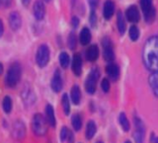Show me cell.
Instances as JSON below:
<instances>
[{"label":"cell","mask_w":158,"mask_h":143,"mask_svg":"<svg viewBox=\"0 0 158 143\" xmlns=\"http://www.w3.org/2000/svg\"><path fill=\"white\" fill-rule=\"evenodd\" d=\"M143 61L148 69L158 71V35L147 40L143 50Z\"/></svg>","instance_id":"1"},{"label":"cell","mask_w":158,"mask_h":143,"mask_svg":"<svg viewBox=\"0 0 158 143\" xmlns=\"http://www.w3.org/2000/svg\"><path fill=\"white\" fill-rule=\"evenodd\" d=\"M22 77V66L19 63H14L9 67L5 77V85L8 88H15Z\"/></svg>","instance_id":"2"},{"label":"cell","mask_w":158,"mask_h":143,"mask_svg":"<svg viewBox=\"0 0 158 143\" xmlns=\"http://www.w3.org/2000/svg\"><path fill=\"white\" fill-rule=\"evenodd\" d=\"M32 131L37 136H43L48 132L47 122L42 114H35L32 119Z\"/></svg>","instance_id":"3"},{"label":"cell","mask_w":158,"mask_h":143,"mask_svg":"<svg viewBox=\"0 0 158 143\" xmlns=\"http://www.w3.org/2000/svg\"><path fill=\"white\" fill-rule=\"evenodd\" d=\"M100 76V71L98 68H93V69L90 71V73L88 74V76L85 80V91L90 93L93 94L96 91V84H97V81L99 79Z\"/></svg>","instance_id":"4"},{"label":"cell","mask_w":158,"mask_h":143,"mask_svg":"<svg viewBox=\"0 0 158 143\" xmlns=\"http://www.w3.org/2000/svg\"><path fill=\"white\" fill-rule=\"evenodd\" d=\"M50 61V49L48 45L42 44L37 50L36 53V63L38 66L45 67Z\"/></svg>","instance_id":"5"},{"label":"cell","mask_w":158,"mask_h":143,"mask_svg":"<svg viewBox=\"0 0 158 143\" xmlns=\"http://www.w3.org/2000/svg\"><path fill=\"white\" fill-rule=\"evenodd\" d=\"M102 45H103V57L104 59L108 63H113L114 59V51L113 49V44L112 41L108 37H104L102 40Z\"/></svg>","instance_id":"6"},{"label":"cell","mask_w":158,"mask_h":143,"mask_svg":"<svg viewBox=\"0 0 158 143\" xmlns=\"http://www.w3.org/2000/svg\"><path fill=\"white\" fill-rule=\"evenodd\" d=\"M26 134V128H25V124L23 121H16L13 124L12 127V135L13 137L17 139V140H22L25 137Z\"/></svg>","instance_id":"7"},{"label":"cell","mask_w":158,"mask_h":143,"mask_svg":"<svg viewBox=\"0 0 158 143\" xmlns=\"http://www.w3.org/2000/svg\"><path fill=\"white\" fill-rule=\"evenodd\" d=\"M135 132H134V139L136 143H143V138H145V125L142 122L141 119L135 118Z\"/></svg>","instance_id":"8"},{"label":"cell","mask_w":158,"mask_h":143,"mask_svg":"<svg viewBox=\"0 0 158 143\" xmlns=\"http://www.w3.org/2000/svg\"><path fill=\"white\" fill-rule=\"evenodd\" d=\"M51 87H52V90L54 93H59L61 90H62L63 81H62V77H61V74H60L59 70H56L54 72L53 76L52 78Z\"/></svg>","instance_id":"9"},{"label":"cell","mask_w":158,"mask_h":143,"mask_svg":"<svg viewBox=\"0 0 158 143\" xmlns=\"http://www.w3.org/2000/svg\"><path fill=\"white\" fill-rule=\"evenodd\" d=\"M33 13L36 20H41L44 19L45 14H46V7L42 0H37V1H35L33 6Z\"/></svg>","instance_id":"10"},{"label":"cell","mask_w":158,"mask_h":143,"mask_svg":"<svg viewBox=\"0 0 158 143\" xmlns=\"http://www.w3.org/2000/svg\"><path fill=\"white\" fill-rule=\"evenodd\" d=\"M125 15L129 23H138L140 20V12L135 5H131L129 8H127Z\"/></svg>","instance_id":"11"},{"label":"cell","mask_w":158,"mask_h":143,"mask_svg":"<svg viewBox=\"0 0 158 143\" xmlns=\"http://www.w3.org/2000/svg\"><path fill=\"white\" fill-rule=\"evenodd\" d=\"M22 17L19 12H12L9 17V24L13 30H19L22 26Z\"/></svg>","instance_id":"12"},{"label":"cell","mask_w":158,"mask_h":143,"mask_svg":"<svg viewBox=\"0 0 158 143\" xmlns=\"http://www.w3.org/2000/svg\"><path fill=\"white\" fill-rule=\"evenodd\" d=\"M82 68V59L80 54H75L72 61V70L76 76H80L81 74Z\"/></svg>","instance_id":"13"},{"label":"cell","mask_w":158,"mask_h":143,"mask_svg":"<svg viewBox=\"0 0 158 143\" xmlns=\"http://www.w3.org/2000/svg\"><path fill=\"white\" fill-rule=\"evenodd\" d=\"M46 117H47V122L52 128H56V115H54V109L51 104H47L46 108Z\"/></svg>","instance_id":"14"},{"label":"cell","mask_w":158,"mask_h":143,"mask_svg":"<svg viewBox=\"0 0 158 143\" xmlns=\"http://www.w3.org/2000/svg\"><path fill=\"white\" fill-rule=\"evenodd\" d=\"M99 57V49L97 45L89 46L85 51V58L88 61H95Z\"/></svg>","instance_id":"15"},{"label":"cell","mask_w":158,"mask_h":143,"mask_svg":"<svg viewBox=\"0 0 158 143\" xmlns=\"http://www.w3.org/2000/svg\"><path fill=\"white\" fill-rule=\"evenodd\" d=\"M106 71L108 76L111 78L113 81H116L119 77V67L115 63H110L106 67Z\"/></svg>","instance_id":"16"},{"label":"cell","mask_w":158,"mask_h":143,"mask_svg":"<svg viewBox=\"0 0 158 143\" xmlns=\"http://www.w3.org/2000/svg\"><path fill=\"white\" fill-rule=\"evenodd\" d=\"M114 13V2L112 0H107L103 8V16L106 20H110Z\"/></svg>","instance_id":"17"},{"label":"cell","mask_w":158,"mask_h":143,"mask_svg":"<svg viewBox=\"0 0 158 143\" xmlns=\"http://www.w3.org/2000/svg\"><path fill=\"white\" fill-rule=\"evenodd\" d=\"M148 82L153 93L158 97V71H154L150 74V76L148 78Z\"/></svg>","instance_id":"18"},{"label":"cell","mask_w":158,"mask_h":143,"mask_svg":"<svg viewBox=\"0 0 158 143\" xmlns=\"http://www.w3.org/2000/svg\"><path fill=\"white\" fill-rule=\"evenodd\" d=\"M91 40V32L90 30H89L88 27H84V28L81 29V33H80V41L81 45H87L89 44V42H90Z\"/></svg>","instance_id":"19"},{"label":"cell","mask_w":158,"mask_h":143,"mask_svg":"<svg viewBox=\"0 0 158 143\" xmlns=\"http://www.w3.org/2000/svg\"><path fill=\"white\" fill-rule=\"evenodd\" d=\"M116 24H118V29L120 34H124L126 30V23H125V19L123 14L118 11V16H116Z\"/></svg>","instance_id":"20"},{"label":"cell","mask_w":158,"mask_h":143,"mask_svg":"<svg viewBox=\"0 0 158 143\" xmlns=\"http://www.w3.org/2000/svg\"><path fill=\"white\" fill-rule=\"evenodd\" d=\"M22 98L25 102V104H32L34 101H35V97H34V93L31 92L29 88L24 89L23 92H22Z\"/></svg>","instance_id":"21"},{"label":"cell","mask_w":158,"mask_h":143,"mask_svg":"<svg viewBox=\"0 0 158 143\" xmlns=\"http://www.w3.org/2000/svg\"><path fill=\"white\" fill-rule=\"evenodd\" d=\"M81 94L80 87L78 85H74L71 90V99L73 101V103L78 105L81 101Z\"/></svg>","instance_id":"22"},{"label":"cell","mask_w":158,"mask_h":143,"mask_svg":"<svg viewBox=\"0 0 158 143\" xmlns=\"http://www.w3.org/2000/svg\"><path fill=\"white\" fill-rule=\"evenodd\" d=\"M96 131H97V127H96V124L93 121H89L86 125V129H85V136L87 139H91L93 138V136L96 133Z\"/></svg>","instance_id":"23"},{"label":"cell","mask_w":158,"mask_h":143,"mask_svg":"<svg viewBox=\"0 0 158 143\" xmlns=\"http://www.w3.org/2000/svg\"><path fill=\"white\" fill-rule=\"evenodd\" d=\"M2 107H3V110L6 114L11 113L12 108H13V101H12V98L9 97V95H6V97L3 98Z\"/></svg>","instance_id":"24"},{"label":"cell","mask_w":158,"mask_h":143,"mask_svg":"<svg viewBox=\"0 0 158 143\" xmlns=\"http://www.w3.org/2000/svg\"><path fill=\"white\" fill-rule=\"evenodd\" d=\"M59 63L62 68H67L70 64V57L66 52H62L59 54Z\"/></svg>","instance_id":"25"},{"label":"cell","mask_w":158,"mask_h":143,"mask_svg":"<svg viewBox=\"0 0 158 143\" xmlns=\"http://www.w3.org/2000/svg\"><path fill=\"white\" fill-rule=\"evenodd\" d=\"M61 103H62V107H63V111L65 113V115H69L70 113V100H69V97H68L67 93H64L62 95V98H61Z\"/></svg>","instance_id":"26"},{"label":"cell","mask_w":158,"mask_h":143,"mask_svg":"<svg viewBox=\"0 0 158 143\" xmlns=\"http://www.w3.org/2000/svg\"><path fill=\"white\" fill-rule=\"evenodd\" d=\"M72 126L74 128L75 131H80L82 126V121H81V117L80 116V114H75L72 117Z\"/></svg>","instance_id":"27"},{"label":"cell","mask_w":158,"mask_h":143,"mask_svg":"<svg viewBox=\"0 0 158 143\" xmlns=\"http://www.w3.org/2000/svg\"><path fill=\"white\" fill-rule=\"evenodd\" d=\"M118 121H119L120 126L123 128V131L128 132L129 129H130V124H129V121H128L126 115L124 113H120L119 117H118Z\"/></svg>","instance_id":"28"},{"label":"cell","mask_w":158,"mask_h":143,"mask_svg":"<svg viewBox=\"0 0 158 143\" xmlns=\"http://www.w3.org/2000/svg\"><path fill=\"white\" fill-rule=\"evenodd\" d=\"M140 4L143 14L149 12L150 10H152L154 8L152 5V0H140Z\"/></svg>","instance_id":"29"},{"label":"cell","mask_w":158,"mask_h":143,"mask_svg":"<svg viewBox=\"0 0 158 143\" xmlns=\"http://www.w3.org/2000/svg\"><path fill=\"white\" fill-rule=\"evenodd\" d=\"M129 36L132 41H137L140 37V30L137 25H131L129 28Z\"/></svg>","instance_id":"30"},{"label":"cell","mask_w":158,"mask_h":143,"mask_svg":"<svg viewBox=\"0 0 158 143\" xmlns=\"http://www.w3.org/2000/svg\"><path fill=\"white\" fill-rule=\"evenodd\" d=\"M77 46V37L76 34L74 32H71L68 36V47L70 48L71 50H74Z\"/></svg>","instance_id":"31"},{"label":"cell","mask_w":158,"mask_h":143,"mask_svg":"<svg viewBox=\"0 0 158 143\" xmlns=\"http://www.w3.org/2000/svg\"><path fill=\"white\" fill-rule=\"evenodd\" d=\"M69 131L70 129H68L66 127H63L62 128H61V131H60V140H61V142H65L67 140L68 134H69Z\"/></svg>","instance_id":"32"},{"label":"cell","mask_w":158,"mask_h":143,"mask_svg":"<svg viewBox=\"0 0 158 143\" xmlns=\"http://www.w3.org/2000/svg\"><path fill=\"white\" fill-rule=\"evenodd\" d=\"M101 88H102V90L103 92H105V93H108L110 91V82L108 79H103L102 82H101Z\"/></svg>","instance_id":"33"},{"label":"cell","mask_w":158,"mask_h":143,"mask_svg":"<svg viewBox=\"0 0 158 143\" xmlns=\"http://www.w3.org/2000/svg\"><path fill=\"white\" fill-rule=\"evenodd\" d=\"M89 22H90V24L92 26L96 25V23H97V17H96L95 10H91L90 16H89Z\"/></svg>","instance_id":"34"},{"label":"cell","mask_w":158,"mask_h":143,"mask_svg":"<svg viewBox=\"0 0 158 143\" xmlns=\"http://www.w3.org/2000/svg\"><path fill=\"white\" fill-rule=\"evenodd\" d=\"M71 24H72V25H73L74 28H77L78 25H79V24H80V20H79V18L76 17V16H74V17L72 18V22H71Z\"/></svg>","instance_id":"35"},{"label":"cell","mask_w":158,"mask_h":143,"mask_svg":"<svg viewBox=\"0 0 158 143\" xmlns=\"http://www.w3.org/2000/svg\"><path fill=\"white\" fill-rule=\"evenodd\" d=\"M88 3H89V6H90L91 10H95V8L97 7V5L99 3V0H88Z\"/></svg>","instance_id":"36"},{"label":"cell","mask_w":158,"mask_h":143,"mask_svg":"<svg viewBox=\"0 0 158 143\" xmlns=\"http://www.w3.org/2000/svg\"><path fill=\"white\" fill-rule=\"evenodd\" d=\"M67 142L74 143V134L71 131H69V134H68V137H67Z\"/></svg>","instance_id":"37"},{"label":"cell","mask_w":158,"mask_h":143,"mask_svg":"<svg viewBox=\"0 0 158 143\" xmlns=\"http://www.w3.org/2000/svg\"><path fill=\"white\" fill-rule=\"evenodd\" d=\"M150 143H158V136H156L154 133L150 136Z\"/></svg>","instance_id":"38"},{"label":"cell","mask_w":158,"mask_h":143,"mask_svg":"<svg viewBox=\"0 0 158 143\" xmlns=\"http://www.w3.org/2000/svg\"><path fill=\"white\" fill-rule=\"evenodd\" d=\"M2 5L5 7H10L11 3H12V0H1Z\"/></svg>","instance_id":"39"},{"label":"cell","mask_w":158,"mask_h":143,"mask_svg":"<svg viewBox=\"0 0 158 143\" xmlns=\"http://www.w3.org/2000/svg\"><path fill=\"white\" fill-rule=\"evenodd\" d=\"M3 32H4V25L2 23V20L0 19V37L3 35Z\"/></svg>","instance_id":"40"},{"label":"cell","mask_w":158,"mask_h":143,"mask_svg":"<svg viewBox=\"0 0 158 143\" xmlns=\"http://www.w3.org/2000/svg\"><path fill=\"white\" fill-rule=\"evenodd\" d=\"M22 2L24 6H28L30 3V0H22Z\"/></svg>","instance_id":"41"},{"label":"cell","mask_w":158,"mask_h":143,"mask_svg":"<svg viewBox=\"0 0 158 143\" xmlns=\"http://www.w3.org/2000/svg\"><path fill=\"white\" fill-rule=\"evenodd\" d=\"M2 72H3V64L0 63V75L2 74Z\"/></svg>","instance_id":"42"},{"label":"cell","mask_w":158,"mask_h":143,"mask_svg":"<svg viewBox=\"0 0 158 143\" xmlns=\"http://www.w3.org/2000/svg\"><path fill=\"white\" fill-rule=\"evenodd\" d=\"M2 6V2H1V0H0V7Z\"/></svg>","instance_id":"43"},{"label":"cell","mask_w":158,"mask_h":143,"mask_svg":"<svg viewBox=\"0 0 158 143\" xmlns=\"http://www.w3.org/2000/svg\"><path fill=\"white\" fill-rule=\"evenodd\" d=\"M44 1H47V2H49V1H51V0H44Z\"/></svg>","instance_id":"44"},{"label":"cell","mask_w":158,"mask_h":143,"mask_svg":"<svg viewBox=\"0 0 158 143\" xmlns=\"http://www.w3.org/2000/svg\"><path fill=\"white\" fill-rule=\"evenodd\" d=\"M125 143H131V142H130V141H126Z\"/></svg>","instance_id":"45"},{"label":"cell","mask_w":158,"mask_h":143,"mask_svg":"<svg viewBox=\"0 0 158 143\" xmlns=\"http://www.w3.org/2000/svg\"><path fill=\"white\" fill-rule=\"evenodd\" d=\"M97 143H103V142H101V141H100V142H97Z\"/></svg>","instance_id":"46"}]
</instances>
